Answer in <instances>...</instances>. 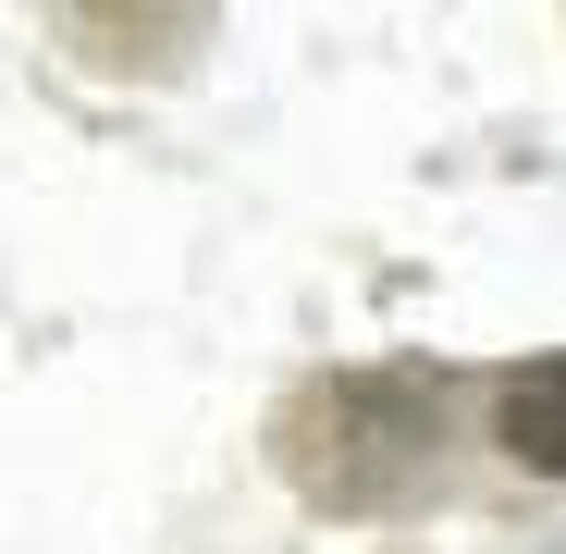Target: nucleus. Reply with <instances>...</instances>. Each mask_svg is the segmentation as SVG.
<instances>
[{"mask_svg": "<svg viewBox=\"0 0 566 554\" xmlns=\"http://www.w3.org/2000/svg\"><path fill=\"white\" fill-rule=\"evenodd\" d=\"M505 443L530 456V469H566V383H554V369L505 395Z\"/></svg>", "mask_w": 566, "mask_h": 554, "instance_id": "1", "label": "nucleus"}, {"mask_svg": "<svg viewBox=\"0 0 566 554\" xmlns=\"http://www.w3.org/2000/svg\"><path fill=\"white\" fill-rule=\"evenodd\" d=\"M554 383H566V357H554Z\"/></svg>", "mask_w": 566, "mask_h": 554, "instance_id": "2", "label": "nucleus"}]
</instances>
